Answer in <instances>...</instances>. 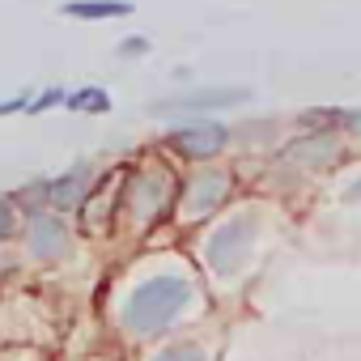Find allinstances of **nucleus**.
Masks as SVG:
<instances>
[{"label":"nucleus","instance_id":"4468645a","mask_svg":"<svg viewBox=\"0 0 361 361\" xmlns=\"http://www.w3.org/2000/svg\"><path fill=\"white\" fill-rule=\"evenodd\" d=\"M56 102H68V94H64V90H47V94H39V102H30V115L47 111V106H56Z\"/></svg>","mask_w":361,"mask_h":361},{"label":"nucleus","instance_id":"39448f33","mask_svg":"<svg viewBox=\"0 0 361 361\" xmlns=\"http://www.w3.org/2000/svg\"><path fill=\"white\" fill-rule=\"evenodd\" d=\"M226 140H230V132L221 123H209V119H192V123H183V128L170 132V145L183 153V157H192V161L217 157L226 149Z\"/></svg>","mask_w":361,"mask_h":361},{"label":"nucleus","instance_id":"423d86ee","mask_svg":"<svg viewBox=\"0 0 361 361\" xmlns=\"http://www.w3.org/2000/svg\"><path fill=\"white\" fill-rule=\"evenodd\" d=\"M90 188H94V170L90 166H77V170H68V174H60V178H51V183H47V209L51 213H73V209L85 204Z\"/></svg>","mask_w":361,"mask_h":361},{"label":"nucleus","instance_id":"2eb2a0df","mask_svg":"<svg viewBox=\"0 0 361 361\" xmlns=\"http://www.w3.org/2000/svg\"><path fill=\"white\" fill-rule=\"evenodd\" d=\"M13 111H30V98L18 94V98H5V102H0V115H13Z\"/></svg>","mask_w":361,"mask_h":361},{"label":"nucleus","instance_id":"7ed1b4c3","mask_svg":"<svg viewBox=\"0 0 361 361\" xmlns=\"http://www.w3.org/2000/svg\"><path fill=\"white\" fill-rule=\"evenodd\" d=\"M247 98H251V90H243V85H230V90L213 85V90H192V94H178V98L153 102V106H149V115H157V119H178V115H204V111L238 106V102H247Z\"/></svg>","mask_w":361,"mask_h":361},{"label":"nucleus","instance_id":"20e7f679","mask_svg":"<svg viewBox=\"0 0 361 361\" xmlns=\"http://www.w3.org/2000/svg\"><path fill=\"white\" fill-rule=\"evenodd\" d=\"M230 196V174L226 170H200L192 174V183H188V196H183V213L188 221H204L209 213H217Z\"/></svg>","mask_w":361,"mask_h":361},{"label":"nucleus","instance_id":"a211bd4d","mask_svg":"<svg viewBox=\"0 0 361 361\" xmlns=\"http://www.w3.org/2000/svg\"><path fill=\"white\" fill-rule=\"evenodd\" d=\"M344 200H348V204H357V200H361V178H357V183H353V188L344 192Z\"/></svg>","mask_w":361,"mask_h":361},{"label":"nucleus","instance_id":"9d476101","mask_svg":"<svg viewBox=\"0 0 361 361\" xmlns=\"http://www.w3.org/2000/svg\"><path fill=\"white\" fill-rule=\"evenodd\" d=\"M64 13L81 18V22H106V18H128L132 0H68Z\"/></svg>","mask_w":361,"mask_h":361},{"label":"nucleus","instance_id":"dca6fc26","mask_svg":"<svg viewBox=\"0 0 361 361\" xmlns=\"http://www.w3.org/2000/svg\"><path fill=\"white\" fill-rule=\"evenodd\" d=\"M145 51H149L145 39H128V43H119V56H145Z\"/></svg>","mask_w":361,"mask_h":361},{"label":"nucleus","instance_id":"f257e3e1","mask_svg":"<svg viewBox=\"0 0 361 361\" xmlns=\"http://www.w3.org/2000/svg\"><path fill=\"white\" fill-rule=\"evenodd\" d=\"M188 302H192V285L183 276H149L145 285L132 289V298L123 306V323L132 331L153 336V331H161L178 310H183Z\"/></svg>","mask_w":361,"mask_h":361},{"label":"nucleus","instance_id":"0eeeda50","mask_svg":"<svg viewBox=\"0 0 361 361\" xmlns=\"http://www.w3.org/2000/svg\"><path fill=\"white\" fill-rule=\"evenodd\" d=\"M166 200H170V178H166L161 170L136 174V183H132V192H128V204H132V213H136L140 221L157 217V213L166 209Z\"/></svg>","mask_w":361,"mask_h":361},{"label":"nucleus","instance_id":"f8f14e48","mask_svg":"<svg viewBox=\"0 0 361 361\" xmlns=\"http://www.w3.org/2000/svg\"><path fill=\"white\" fill-rule=\"evenodd\" d=\"M153 361H204V348L200 344H174V348H161Z\"/></svg>","mask_w":361,"mask_h":361},{"label":"nucleus","instance_id":"ddd939ff","mask_svg":"<svg viewBox=\"0 0 361 361\" xmlns=\"http://www.w3.org/2000/svg\"><path fill=\"white\" fill-rule=\"evenodd\" d=\"M13 230H18V217H13V204L0 196V243H9L13 238Z\"/></svg>","mask_w":361,"mask_h":361},{"label":"nucleus","instance_id":"f3484780","mask_svg":"<svg viewBox=\"0 0 361 361\" xmlns=\"http://www.w3.org/2000/svg\"><path fill=\"white\" fill-rule=\"evenodd\" d=\"M340 123H344L348 132H357V136H361V111H344V115H340Z\"/></svg>","mask_w":361,"mask_h":361},{"label":"nucleus","instance_id":"f03ea898","mask_svg":"<svg viewBox=\"0 0 361 361\" xmlns=\"http://www.w3.org/2000/svg\"><path fill=\"white\" fill-rule=\"evenodd\" d=\"M251 247H255V221L251 217H230L213 238H209V268L213 272H221V276H230V272H238L243 264H247V255H251Z\"/></svg>","mask_w":361,"mask_h":361},{"label":"nucleus","instance_id":"9b49d317","mask_svg":"<svg viewBox=\"0 0 361 361\" xmlns=\"http://www.w3.org/2000/svg\"><path fill=\"white\" fill-rule=\"evenodd\" d=\"M64 106H73V111H94V115H106L111 111V94L106 90H77V94H68V102Z\"/></svg>","mask_w":361,"mask_h":361},{"label":"nucleus","instance_id":"6e6552de","mask_svg":"<svg viewBox=\"0 0 361 361\" xmlns=\"http://www.w3.org/2000/svg\"><path fill=\"white\" fill-rule=\"evenodd\" d=\"M26 247L39 259H56V255L68 251V230L56 221V213H35L30 217V230H26Z\"/></svg>","mask_w":361,"mask_h":361},{"label":"nucleus","instance_id":"1a4fd4ad","mask_svg":"<svg viewBox=\"0 0 361 361\" xmlns=\"http://www.w3.org/2000/svg\"><path fill=\"white\" fill-rule=\"evenodd\" d=\"M336 157H340V149H336L327 136H306V140H298V145L285 149V161L306 166V170H314V166H323V161H336Z\"/></svg>","mask_w":361,"mask_h":361}]
</instances>
